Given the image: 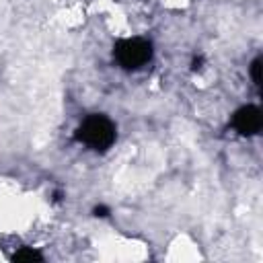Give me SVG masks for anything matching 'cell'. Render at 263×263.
Returning <instances> with one entry per match:
<instances>
[{
	"mask_svg": "<svg viewBox=\"0 0 263 263\" xmlns=\"http://www.w3.org/2000/svg\"><path fill=\"white\" fill-rule=\"evenodd\" d=\"M251 78H253V82H255V86H259L261 84V58H255L253 62H251Z\"/></svg>",
	"mask_w": 263,
	"mask_h": 263,
	"instance_id": "5",
	"label": "cell"
},
{
	"mask_svg": "<svg viewBox=\"0 0 263 263\" xmlns=\"http://www.w3.org/2000/svg\"><path fill=\"white\" fill-rule=\"evenodd\" d=\"M115 138H117L115 123L107 115H101V113H92L84 117L82 123L76 127V140L95 152L109 150Z\"/></svg>",
	"mask_w": 263,
	"mask_h": 263,
	"instance_id": "1",
	"label": "cell"
},
{
	"mask_svg": "<svg viewBox=\"0 0 263 263\" xmlns=\"http://www.w3.org/2000/svg\"><path fill=\"white\" fill-rule=\"evenodd\" d=\"M261 123H263V115H261V109L255 107V105H242L232 115V127L240 136H255V134H259Z\"/></svg>",
	"mask_w": 263,
	"mask_h": 263,
	"instance_id": "3",
	"label": "cell"
},
{
	"mask_svg": "<svg viewBox=\"0 0 263 263\" xmlns=\"http://www.w3.org/2000/svg\"><path fill=\"white\" fill-rule=\"evenodd\" d=\"M12 261H43V255L35 249H29V247H21L18 251L12 253L10 257Z\"/></svg>",
	"mask_w": 263,
	"mask_h": 263,
	"instance_id": "4",
	"label": "cell"
},
{
	"mask_svg": "<svg viewBox=\"0 0 263 263\" xmlns=\"http://www.w3.org/2000/svg\"><path fill=\"white\" fill-rule=\"evenodd\" d=\"M152 43L142 37L119 39L113 47V58L123 70H140L152 60Z\"/></svg>",
	"mask_w": 263,
	"mask_h": 263,
	"instance_id": "2",
	"label": "cell"
}]
</instances>
